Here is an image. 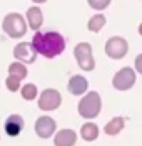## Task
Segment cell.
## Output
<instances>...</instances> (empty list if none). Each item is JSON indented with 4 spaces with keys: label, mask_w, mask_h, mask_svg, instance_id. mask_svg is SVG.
<instances>
[{
    "label": "cell",
    "mask_w": 142,
    "mask_h": 146,
    "mask_svg": "<svg viewBox=\"0 0 142 146\" xmlns=\"http://www.w3.org/2000/svg\"><path fill=\"white\" fill-rule=\"evenodd\" d=\"M32 44L40 56L47 59H54L65 50V39L62 34H59L55 30H50V32L37 30V32H34Z\"/></svg>",
    "instance_id": "cell-1"
},
{
    "label": "cell",
    "mask_w": 142,
    "mask_h": 146,
    "mask_svg": "<svg viewBox=\"0 0 142 146\" xmlns=\"http://www.w3.org/2000/svg\"><path fill=\"white\" fill-rule=\"evenodd\" d=\"M2 30L10 39H22L28 30L27 19L22 14H18V12H10L2 20Z\"/></svg>",
    "instance_id": "cell-2"
},
{
    "label": "cell",
    "mask_w": 142,
    "mask_h": 146,
    "mask_svg": "<svg viewBox=\"0 0 142 146\" xmlns=\"http://www.w3.org/2000/svg\"><path fill=\"white\" fill-rule=\"evenodd\" d=\"M79 114L85 119H94L100 114V109H102V99H100V94L95 91H90L87 92L84 98L79 101Z\"/></svg>",
    "instance_id": "cell-3"
},
{
    "label": "cell",
    "mask_w": 142,
    "mask_h": 146,
    "mask_svg": "<svg viewBox=\"0 0 142 146\" xmlns=\"http://www.w3.org/2000/svg\"><path fill=\"white\" fill-rule=\"evenodd\" d=\"M74 57L77 60V66L85 71L90 72L95 69V60H94V54H92V45L89 42H79L74 47Z\"/></svg>",
    "instance_id": "cell-4"
},
{
    "label": "cell",
    "mask_w": 142,
    "mask_h": 146,
    "mask_svg": "<svg viewBox=\"0 0 142 146\" xmlns=\"http://www.w3.org/2000/svg\"><path fill=\"white\" fill-rule=\"evenodd\" d=\"M105 54H107V57L114 59V60H119V59H124L127 56L129 52V42L124 39V37H120V35H114L110 37L107 42H105Z\"/></svg>",
    "instance_id": "cell-5"
},
{
    "label": "cell",
    "mask_w": 142,
    "mask_h": 146,
    "mask_svg": "<svg viewBox=\"0 0 142 146\" xmlns=\"http://www.w3.org/2000/svg\"><path fill=\"white\" fill-rule=\"evenodd\" d=\"M135 84V69L132 67H122L112 77V86L117 91H129Z\"/></svg>",
    "instance_id": "cell-6"
},
{
    "label": "cell",
    "mask_w": 142,
    "mask_h": 146,
    "mask_svg": "<svg viewBox=\"0 0 142 146\" xmlns=\"http://www.w3.org/2000/svg\"><path fill=\"white\" fill-rule=\"evenodd\" d=\"M39 108L42 111H55L62 104V96L57 89H45L39 96Z\"/></svg>",
    "instance_id": "cell-7"
},
{
    "label": "cell",
    "mask_w": 142,
    "mask_h": 146,
    "mask_svg": "<svg viewBox=\"0 0 142 146\" xmlns=\"http://www.w3.org/2000/svg\"><path fill=\"white\" fill-rule=\"evenodd\" d=\"M37 56H39V52L35 50L32 42H20L14 47L15 60H20L24 64H34L37 60Z\"/></svg>",
    "instance_id": "cell-8"
},
{
    "label": "cell",
    "mask_w": 142,
    "mask_h": 146,
    "mask_svg": "<svg viewBox=\"0 0 142 146\" xmlns=\"http://www.w3.org/2000/svg\"><path fill=\"white\" fill-rule=\"evenodd\" d=\"M55 128H57L55 121L50 116H40L37 119V123H35V133H37V136L42 138V139L50 138V136L55 133Z\"/></svg>",
    "instance_id": "cell-9"
},
{
    "label": "cell",
    "mask_w": 142,
    "mask_h": 146,
    "mask_svg": "<svg viewBox=\"0 0 142 146\" xmlns=\"http://www.w3.org/2000/svg\"><path fill=\"white\" fill-rule=\"evenodd\" d=\"M24 126H25V123H24V117L20 116V114H10V116L5 119L3 129H5V133L9 136L15 138V136H18L22 133Z\"/></svg>",
    "instance_id": "cell-10"
},
{
    "label": "cell",
    "mask_w": 142,
    "mask_h": 146,
    "mask_svg": "<svg viewBox=\"0 0 142 146\" xmlns=\"http://www.w3.org/2000/svg\"><path fill=\"white\" fill-rule=\"evenodd\" d=\"M25 19H27L28 29H32L34 32L40 30V27L43 25V14L40 10V7H37V5L28 9L27 14H25Z\"/></svg>",
    "instance_id": "cell-11"
},
{
    "label": "cell",
    "mask_w": 142,
    "mask_h": 146,
    "mask_svg": "<svg viewBox=\"0 0 142 146\" xmlns=\"http://www.w3.org/2000/svg\"><path fill=\"white\" fill-rule=\"evenodd\" d=\"M69 92L74 94V96H80V94H85L87 92V88H89V81L85 79L84 76H72L69 79Z\"/></svg>",
    "instance_id": "cell-12"
},
{
    "label": "cell",
    "mask_w": 142,
    "mask_h": 146,
    "mask_svg": "<svg viewBox=\"0 0 142 146\" xmlns=\"http://www.w3.org/2000/svg\"><path fill=\"white\" fill-rule=\"evenodd\" d=\"M77 141V134L74 129H60L54 138L55 146H74Z\"/></svg>",
    "instance_id": "cell-13"
},
{
    "label": "cell",
    "mask_w": 142,
    "mask_h": 146,
    "mask_svg": "<svg viewBox=\"0 0 142 146\" xmlns=\"http://www.w3.org/2000/svg\"><path fill=\"white\" fill-rule=\"evenodd\" d=\"M124 124H126V119L122 116H117V117H114V119H110V121L105 124L104 133L109 134V136H115V134H119V133L122 131Z\"/></svg>",
    "instance_id": "cell-14"
},
{
    "label": "cell",
    "mask_w": 142,
    "mask_h": 146,
    "mask_svg": "<svg viewBox=\"0 0 142 146\" xmlns=\"http://www.w3.org/2000/svg\"><path fill=\"white\" fill-rule=\"evenodd\" d=\"M107 24V19H105V15L104 14H95L90 17V20L87 22V29L90 30V32H94V34H97L100 30L104 29V25Z\"/></svg>",
    "instance_id": "cell-15"
},
{
    "label": "cell",
    "mask_w": 142,
    "mask_h": 146,
    "mask_svg": "<svg viewBox=\"0 0 142 146\" xmlns=\"http://www.w3.org/2000/svg\"><path fill=\"white\" fill-rule=\"evenodd\" d=\"M27 67H25V64L24 62H20V60H15L12 62L10 66H9V76H14L17 79H25L27 77Z\"/></svg>",
    "instance_id": "cell-16"
},
{
    "label": "cell",
    "mask_w": 142,
    "mask_h": 146,
    "mask_svg": "<svg viewBox=\"0 0 142 146\" xmlns=\"http://www.w3.org/2000/svg\"><path fill=\"white\" fill-rule=\"evenodd\" d=\"M80 134H82V138L85 141H94L99 136V128L94 123H85L84 126L80 128Z\"/></svg>",
    "instance_id": "cell-17"
},
{
    "label": "cell",
    "mask_w": 142,
    "mask_h": 146,
    "mask_svg": "<svg viewBox=\"0 0 142 146\" xmlns=\"http://www.w3.org/2000/svg\"><path fill=\"white\" fill-rule=\"evenodd\" d=\"M20 94H22V98H24L25 101H34V99L37 98V94H39V89H37L35 84L28 82V84H25V86L20 88Z\"/></svg>",
    "instance_id": "cell-18"
},
{
    "label": "cell",
    "mask_w": 142,
    "mask_h": 146,
    "mask_svg": "<svg viewBox=\"0 0 142 146\" xmlns=\"http://www.w3.org/2000/svg\"><path fill=\"white\" fill-rule=\"evenodd\" d=\"M110 2H112V0H87L89 7H90V9H94V10H97V12L105 10V9L110 5Z\"/></svg>",
    "instance_id": "cell-19"
},
{
    "label": "cell",
    "mask_w": 142,
    "mask_h": 146,
    "mask_svg": "<svg viewBox=\"0 0 142 146\" xmlns=\"http://www.w3.org/2000/svg\"><path fill=\"white\" fill-rule=\"evenodd\" d=\"M5 86H7V89H9L10 92H17V91L20 89V79H17L14 76H7Z\"/></svg>",
    "instance_id": "cell-20"
},
{
    "label": "cell",
    "mask_w": 142,
    "mask_h": 146,
    "mask_svg": "<svg viewBox=\"0 0 142 146\" xmlns=\"http://www.w3.org/2000/svg\"><path fill=\"white\" fill-rule=\"evenodd\" d=\"M134 67H135V72L142 74V54H139L135 60H134Z\"/></svg>",
    "instance_id": "cell-21"
},
{
    "label": "cell",
    "mask_w": 142,
    "mask_h": 146,
    "mask_svg": "<svg viewBox=\"0 0 142 146\" xmlns=\"http://www.w3.org/2000/svg\"><path fill=\"white\" fill-rule=\"evenodd\" d=\"M32 2H34L35 5H42V3H45V2H47V0H32Z\"/></svg>",
    "instance_id": "cell-22"
},
{
    "label": "cell",
    "mask_w": 142,
    "mask_h": 146,
    "mask_svg": "<svg viewBox=\"0 0 142 146\" xmlns=\"http://www.w3.org/2000/svg\"><path fill=\"white\" fill-rule=\"evenodd\" d=\"M137 32H139V35L142 37V22H141V25H139V29H137Z\"/></svg>",
    "instance_id": "cell-23"
}]
</instances>
